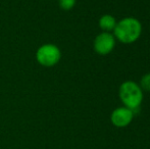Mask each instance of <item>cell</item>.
I'll use <instances>...</instances> for the list:
<instances>
[{
    "instance_id": "1",
    "label": "cell",
    "mask_w": 150,
    "mask_h": 149,
    "mask_svg": "<svg viewBox=\"0 0 150 149\" xmlns=\"http://www.w3.org/2000/svg\"><path fill=\"white\" fill-rule=\"evenodd\" d=\"M115 36L122 43L131 44L138 40L142 32V25L134 18H126L117 23L115 28Z\"/></svg>"
},
{
    "instance_id": "2",
    "label": "cell",
    "mask_w": 150,
    "mask_h": 149,
    "mask_svg": "<svg viewBox=\"0 0 150 149\" xmlns=\"http://www.w3.org/2000/svg\"><path fill=\"white\" fill-rule=\"evenodd\" d=\"M120 98L125 107L130 108L135 112L139 109L143 100V90L133 81H126L120 87Z\"/></svg>"
},
{
    "instance_id": "3",
    "label": "cell",
    "mask_w": 150,
    "mask_h": 149,
    "mask_svg": "<svg viewBox=\"0 0 150 149\" xmlns=\"http://www.w3.org/2000/svg\"><path fill=\"white\" fill-rule=\"evenodd\" d=\"M61 59V51L57 45L45 43L39 46L36 51V60L44 68H52L58 64Z\"/></svg>"
},
{
    "instance_id": "4",
    "label": "cell",
    "mask_w": 150,
    "mask_h": 149,
    "mask_svg": "<svg viewBox=\"0 0 150 149\" xmlns=\"http://www.w3.org/2000/svg\"><path fill=\"white\" fill-rule=\"evenodd\" d=\"M115 45V36L108 32H102L94 40V50L101 55H105L112 51Z\"/></svg>"
},
{
    "instance_id": "5",
    "label": "cell",
    "mask_w": 150,
    "mask_h": 149,
    "mask_svg": "<svg viewBox=\"0 0 150 149\" xmlns=\"http://www.w3.org/2000/svg\"><path fill=\"white\" fill-rule=\"evenodd\" d=\"M134 112L128 107H119L115 109L110 115V121L117 128H125L132 123Z\"/></svg>"
},
{
    "instance_id": "6",
    "label": "cell",
    "mask_w": 150,
    "mask_h": 149,
    "mask_svg": "<svg viewBox=\"0 0 150 149\" xmlns=\"http://www.w3.org/2000/svg\"><path fill=\"white\" fill-rule=\"evenodd\" d=\"M115 25H117V20L113 16H109V14H105V16H101L99 20V27L105 32H109L111 30H115Z\"/></svg>"
},
{
    "instance_id": "7",
    "label": "cell",
    "mask_w": 150,
    "mask_h": 149,
    "mask_svg": "<svg viewBox=\"0 0 150 149\" xmlns=\"http://www.w3.org/2000/svg\"><path fill=\"white\" fill-rule=\"evenodd\" d=\"M77 0H58V5L62 10H71L75 7Z\"/></svg>"
},
{
    "instance_id": "8",
    "label": "cell",
    "mask_w": 150,
    "mask_h": 149,
    "mask_svg": "<svg viewBox=\"0 0 150 149\" xmlns=\"http://www.w3.org/2000/svg\"><path fill=\"white\" fill-rule=\"evenodd\" d=\"M141 89L145 91H150V73L143 76L141 79Z\"/></svg>"
}]
</instances>
